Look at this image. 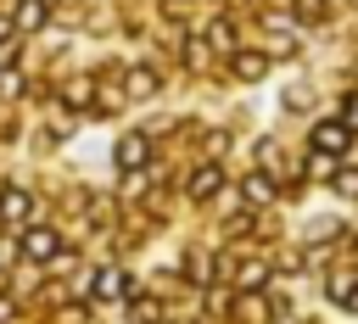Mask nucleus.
Returning <instances> with one entry per match:
<instances>
[{"mask_svg":"<svg viewBox=\"0 0 358 324\" xmlns=\"http://www.w3.org/2000/svg\"><path fill=\"white\" fill-rule=\"evenodd\" d=\"M352 145V128L341 123V117H330V123H313V151H330V156H341Z\"/></svg>","mask_w":358,"mask_h":324,"instance_id":"1","label":"nucleus"},{"mask_svg":"<svg viewBox=\"0 0 358 324\" xmlns=\"http://www.w3.org/2000/svg\"><path fill=\"white\" fill-rule=\"evenodd\" d=\"M140 162H145V134H129V140L117 145V168H123V173H134Z\"/></svg>","mask_w":358,"mask_h":324,"instance_id":"2","label":"nucleus"},{"mask_svg":"<svg viewBox=\"0 0 358 324\" xmlns=\"http://www.w3.org/2000/svg\"><path fill=\"white\" fill-rule=\"evenodd\" d=\"M330 302H336V307H347V313H358V279H352V274L330 279Z\"/></svg>","mask_w":358,"mask_h":324,"instance_id":"3","label":"nucleus"},{"mask_svg":"<svg viewBox=\"0 0 358 324\" xmlns=\"http://www.w3.org/2000/svg\"><path fill=\"white\" fill-rule=\"evenodd\" d=\"M235 73H241L246 84H257V78L268 73V56H257V50H241V56H235Z\"/></svg>","mask_w":358,"mask_h":324,"instance_id":"4","label":"nucleus"},{"mask_svg":"<svg viewBox=\"0 0 358 324\" xmlns=\"http://www.w3.org/2000/svg\"><path fill=\"white\" fill-rule=\"evenodd\" d=\"M22 246H28V257H39V263H50V257H56V235H50V229H28V240H22Z\"/></svg>","mask_w":358,"mask_h":324,"instance_id":"5","label":"nucleus"},{"mask_svg":"<svg viewBox=\"0 0 358 324\" xmlns=\"http://www.w3.org/2000/svg\"><path fill=\"white\" fill-rule=\"evenodd\" d=\"M123 290H129V279H123L117 268H101V274H95V296H101V302H112V296H123Z\"/></svg>","mask_w":358,"mask_h":324,"instance_id":"6","label":"nucleus"},{"mask_svg":"<svg viewBox=\"0 0 358 324\" xmlns=\"http://www.w3.org/2000/svg\"><path fill=\"white\" fill-rule=\"evenodd\" d=\"M218 184H224V173H218V168H196V179H190V196H213Z\"/></svg>","mask_w":358,"mask_h":324,"instance_id":"7","label":"nucleus"},{"mask_svg":"<svg viewBox=\"0 0 358 324\" xmlns=\"http://www.w3.org/2000/svg\"><path fill=\"white\" fill-rule=\"evenodd\" d=\"M0 218L22 223V218H28V196H22V190H6V201H0Z\"/></svg>","mask_w":358,"mask_h":324,"instance_id":"8","label":"nucleus"},{"mask_svg":"<svg viewBox=\"0 0 358 324\" xmlns=\"http://www.w3.org/2000/svg\"><path fill=\"white\" fill-rule=\"evenodd\" d=\"M11 22H17V28H39V22H45V0H22Z\"/></svg>","mask_w":358,"mask_h":324,"instance_id":"9","label":"nucleus"},{"mask_svg":"<svg viewBox=\"0 0 358 324\" xmlns=\"http://www.w3.org/2000/svg\"><path fill=\"white\" fill-rule=\"evenodd\" d=\"M246 201H257V207H263V201H274V179L252 173V179H246Z\"/></svg>","mask_w":358,"mask_h":324,"instance_id":"10","label":"nucleus"},{"mask_svg":"<svg viewBox=\"0 0 358 324\" xmlns=\"http://www.w3.org/2000/svg\"><path fill=\"white\" fill-rule=\"evenodd\" d=\"M129 89H134V95H151V89H157V73H151V67H134V73H129Z\"/></svg>","mask_w":358,"mask_h":324,"instance_id":"11","label":"nucleus"},{"mask_svg":"<svg viewBox=\"0 0 358 324\" xmlns=\"http://www.w3.org/2000/svg\"><path fill=\"white\" fill-rule=\"evenodd\" d=\"M129 318H134V324H157V318H162V307H157V302H134V313H129Z\"/></svg>","mask_w":358,"mask_h":324,"instance_id":"12","label":"nucleus"},{"mask_svg":"<svg viewBox=\"0 0 358 324\" xmlns=\"http://www.w3.org/2000/svg\"><path fill=\"white\" fill-rule=\"evenodd\" d=\"M213 45L229 50V45H235V28H229V22H213Z\"/></svg>","mask_w":358,"mask_h":324,"instance_id":"13","label":"nucleus"},{"mask_svg":"<svg viewBox=\"0 0 358 324\" xmlns=\"http://www.w3.org/2000/svg\"><path fill=\"white\" fill-rule=\"evenodd\" d=\"M336 190L341 196H358V173H336Z\"/></svg>","mask_w":358,"mask_h":324,"instance_id":"14","label":"nucleus"},{"mask_svg":"<svg viewBox=\"0 0 358 324\" xmlns=\"http://www.w3.org/2000/svg\"><path fill=\"white\" fill-rule=\"evenodd\" d=\"M341 123H347V128H358V95L347 101V112H341Z\"/></svg>","mask_w":358,"mask_h":324,"instance_id":"15","label":"nucleus"},{"mask_svg":"<svg viewBox=\"0 0 358 324\" xmlns=\"http://www.w3.org/2000/svg\"><path fill=\"white\" fill-rule=\"evenodd\" d=\"M11 28H17V22H11V17H0V45L11 39Z\"/></svg>","mask_w":358,"mask_h":324,"instance_id":"16","label":"nucleus"}]
</instances>
